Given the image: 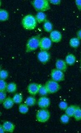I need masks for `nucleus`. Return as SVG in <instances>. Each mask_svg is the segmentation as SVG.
<instances>
[{
	"label": "nucleus",
	"mask_w": 81,
	"mask_h": 133,
	"mask_svg": "<svg viewBox=\"0 0 81 133\" xmlns=\"http://www.w3.org/2000/svg\"><path fill=\"white\" fill-rule=\"evenodd\" d=\"M37 22L35 16L31 14H28L22 19L21 24L22 27L27 30H32L36 28Z\"/></svg>",
	"instance_id": "1"
},
{
	"label": "nucleus",
	"mask_w": 81,
	"mask_h": 133,
	"mask_svg": "<svg viewBox=\"0 0 81 133\" xmlns=\"http://www.w3.org/2000/svg\"><path fill=\"white\" fill-rule=\"evenodd\" d=\"M40 35H36L31 37L29 38L26 42V53L32 52L35 51L39 48L40 40Z\"/></svg>",
	"instance_id": "2"
},
{
	"label": "nucleus",
	"mask_w": 81,
	"mask_h": 133,
	"mask_svg": "<svg viewBox=\"0 0 81 133\" xmlns=\"http://www.w3.org/2000/svg\"><path fill=\"white\" fill-rule=\"evenodd\" d=\"M32 4L38 12H44L50 9V2L48 0H34L32 2Z\"/></svg>",
	"instance_id": "3"
},
{
	"label": "nucleus",
	"mask_w": 81,
	"mask_h": 133,
	"mask_svg": "<svg viewBox=\"0 0 81 133\" xmlns=\"http://www.w3.org/2000/svg\"><path fill=\"white\" fill-rule=\"evenodd\" d=\"M50 117V112L46 109H40L36 114V119L38 122L45 123L48 121Z\"/></svg>",
	"instance_id": "4"
},
{
	"label": "nucleus",
	"mask_w": 81,
	"mask_h": 133,
	"mask_svg": "<svg viewBox=\"0 0 81 133\" xmlns=\"http://www.w3.org/2000/svg\"><path fill=\"white\" fill-rule=\"evenodd\" d=\"M45 86L46 87L49 94L56 93L61 89V86L58 82L53 80H49L47 81Z\"/></svg>",
	"instance_id": "5"
},
{
	"label": "nucleus",
	"mask_w": 81,
	"mask_h": 133,
	"mask_svg": "<svg viewBox=\"0 0 81 133\" xmlns=\"http://www.w3.org/2000/svg\"><path fill=\"white\" fill-rule=\"evenodd\" d=\"M51 80L57 82H60L64 80L65 76L64 72L57 69H53L50 74Z\"/></svg>",
	"instance_id": "6"
},
{
	"label": "nucleus",
	"mask_w": 81,
	"mask_h": 133,
	"mask_svg": "<svg viewBox=\"0 0 81 133\" xmlns=\"http://www.w3.org/2000/svg\"><path fill=\"white\" fill-rule=\"evenodd\" d=\"M53 42L50 38L44 37L40 39L39 48L41 50L48 51L52 46Z\"/></svg>",
	"instance_id": "7"
},
{
	"label": "nucleus",
	"mask_w": 81,
	"mask_h": 133,
	"mask_svg": "<svg viewBox=\"0 0 81 133\" xmlns=\"http://www.w3.org/2000/svg\"><path fill=\"white\" fill-rule=\"evenodd\" d=\"M38 59L42 64H45L50 60V55L48 51L41 50L38 54Z\"/></svg>",
	"instance_id": "8"
},
{
	"label": "nucleus",
	"mask_w": 81,
	"mask_h": 133,
	"mask_svg": "<svg viewBox=\"0 0 81 133\" xmlns=\"http://www.w3.org/2000/svg\"><path fill=\"white\" fill-rule=\"evenodd\" d=\"M50 104V99L46 96H42L38 100V106L40 109H47Z\"/></svg>",
	"instance_id": "9"
},
{
	"label": "nucleus",
	"mask_w": 81,
	"mask_h": 133,
	"mask_svg": "<svg viewBox=\"0 0 81 133\" xmlns=\"http://www.w3.org/2000/svg\"><path fill=\"white\" fill-rule=\"evenodd\" d=\"M42 85L36 83H31L28 85L27 87V91L29 94L31 95H36L39 94L40 88L41 87Z\"/></svg>",
	"instance_id": "10"
},
{
	"label": "nucleus",
	"mask_w": 81,
	"mask_h": 133,
	"mask_svg": "<svg viewBox=\"0 0 81 133\" xmlns=\"http://www.w3.org/2000/svg\"><path fill=\"white\" fill-rule=\"evenodd\" d=\"M63 36L61 33L58 30H53L50 34L49 38L53 42L58 43L61 41Z\"/></svg>",
	"instance_id": "11"
},
{
	"label": "nucleus",
	"mask_w": 81,
	"mask_h": 133,
	"mask_svg": "<svg viewBox=\"0 0 81 133\" xmlns=\"http://www.w3.org/2000/svg\"><path fill=\"white\" fill-rule=\"evenodd\" d=\"M56 69H58L60 71L65 72L67 69V64L65 61L60 59H57L55 63Z\"/></svg>",
	"instance_id": "12"
},
{
	"label": "nucleus",
	"mask_w": 81,
	"mask_h": 133,
	"mask_svg": "<svg viewBox=\"0 0 81 133\" xmlns=\"http://www.w3.org/2000/svg\"><path fill=\"white\" fill-rule=\"evenodd\" d=\"M2 126L6 132L8 133H13L16 128L15 125L13 122L9 121H6L3 122Z\"/></svg>",
	"instance_id": "13"
},
{
	"label": "nucleus",
	"mask_w": 81,
	"mask_h": 133,
	"mask_svg": "<svg viewBox=\"0 0 81 133\" xmlns=\"http://www.w3.org/2000/svg\"><path fill=\"white\" fill-rule=\"evenodd\" d=\"M15 103L13 101V98L7 97L6 99L2 102V106L4 109H9L13 108Z\"/></svg>",
	"instance_id": "14"
},
{
	"label": "nucleus",
	"mask_w": 81,
	"mask_h": 133,
	"mask_svg": "<svg viewBox=\"0 0 81 133\" xmlns=\"http://www.w3.org/2000/svg\"><path fill=\"white\" fill-rule=\"evenodd\" d=\"M65 61L68 65L72 66L76 62V57L72 54H69L66 56Z\"/></svg>",
	"instance_id": "15"
},
{
	"label": "nucleus",
	"mask_w": 81,
	"mask_h": 133,
	"mask_svg": "<svg viewBox=\"0 0 81 133\" xmlns=\"http://www.w3.org/2000/svg\"><path fill=\"white\" fill-rule=\"evenodd\" d=\"M37 22L39 23L44 22L46 21V15L42 12H39L35 16Z\"/></svg>",
	"instance_id": "16"
},
{
	"label": "nucleus",
	"mask_w": 81,
	"mask_h": 133,
	"mask_svg": "<svg viewBox=\"0 0 81 133\" xmlns=\"http://www.w3.org/2000/svg\"><path fill=\"white\" fill-rule=\"evenodd\" d=\"M80 44V40L77 37L71 38L69 41V45L73 49H77Z\"/></svg>",
	"instance_id": "17"
},
{
	"label": "nucleus",
	"mask_w": 81,
	"mask_h": 133,
	"mask_svg": "<svg viewBox=\"0 0 81 133\" xmlns=\"http://www.w3.org/2000/svg\"><path fill=\"white\" fill-rule=\"evenodd\" d=\"M43 27L44 30L46 32L50 33L51 31H53V24L48 20H46L44 22Z\"/></svg>",
	"instance_id": "18"
},
{
	"label": "nucleus",
	"mask_w": 81,
	"mask_h": 133,
	"mask_svg": "<svg viewBox=\"0 0 81 133\" xmlns=\"http://www.w3.org/2000/svg\"><path fill=\"white\" fill-rule=\"evenodd\" d=\"M25 103L29 107L34 106L37 103V100L35 97L33 95L28 96L25 101Z\"/></svg>",
	"instance_id": "19"
},
{
	"label": "nucleus",
	"mask_w": 81,
	"mask_h": 133,
	"mask_svg": "<svg viewBox=\"0 0 81 133\" xmlns=\"http://www.w3.org/2000/svg\"><path fill=\"white\" fill-rule=\"evenodd\" d=\"M77 106L74 105H72L70 106H68V108L65 110V113L69 117H72L73 116Z\"/></svg>",
	"instance_id": "20"
},
{
	"label": "nucleus",
	"mask_w": 81,
	"mask_h": 133,
	"mask_svg": "<svg viewBox=\"0 0 81 133\" xmlns=\"http://www.w3.org/2000/svg\"><path fill=\"white\" fill-rule=\"evenodd\" d=\"M17 89V85L16 83L13 82H10L8 84L6 91L9 93H13L16 91Z\"/></svg>",
	"instance_id": "21"
},
{
	"label": "nucleus",
	"mask_w": 81,
	"mask_h": 133,
	"mask_svg": "<svg viewBox=\"0 0 81 133\" xmlns=\"http://www.w3.org/2000/svg\"><path fill=\"white\" fill-rule=\"evenodd\" d=\"M9 14L8 12L4 9L0 10V21L1 22H5L9 20Z\"/></svg>",
	"instance_id": "22"
},
{
	"label": "nucleus",
	"mask_w": 81,
	"mask_h": 133,
	"mask_svg": "<svg viewBox=\"0 0 81 133\" xmlns=\"http://www.w3.org/2000/svg\"><path fill=\"white\" fill-rule=\"evenodd\" d=\"M14 102L16 104H20L22 103L23 101V95L21 93H16L13 95V97Z\"/></svg>",
	"instance_id": "23"
},
{
	"label": "nucleus",
	"mask_w": 81,
	"mask_h": 133,
	"mask_svg": "<svg viewBox=\"0 0 81 133\" xmlns=\"http://www.w3.org/2000/svg\"><path fill=\"white\" fill-rule=\"evenodd\" d=\"M73 117L77 121H81V108L80 107L77 106Z\"/></svg>",
	"instance_id": "24"
},
{
	"label": "nucleus",
	"mask_w": 81,
	"mask_h": 133,
	"mask_svg": "<svg viewBox=\"0 0 81 133\" xmlns=\"http://www.w3.org/2000/svg\"><path fill=\"white\" fill-rule=\"evenodd\" d=\"M29 111V106L25 103H21L19 106V111L20 113L26 114Z\"/></svg>",
	"instance_id": "25"
},
{
	"label": "nucleus",
	"mask_w": 81,
	"mask_h": 133,
	"mask_svg": "<svg viewBox=\"0 0 81 133\" xmlns=\"http://www.w3.org/2000/svg\"><path fill=\"white\" fill-rule=\"evenodd\" d=\"M70 117H69L65 113L63 114L61 116L60 118V122L63 124H67L70 121Z\"/></svg>",
	"instance_id": "26"
},
{
	"label": "nucleus",
	"mask_w": 81,
	"mask_h": 133,
	"mask_svg": "<svg viewBox=\"0 0 81 133\" xmlns=\"http://www.w3.org/2000/svg\"><path fill=\"white\" fill-rule=\"evenodd\" d=\"M9 76V73L8 72L4 70V69H1L0 71V79L1 80H6Z\"/></svg>",
	"instance_id": "27"
},
{
	"label": "nucleus",
	"mask_w": 81,
	"mask_h": 133,
	"mask_svg": "<svg viewBox=\"0 0 81 133\" xmlns=\"http://www.w3.org/2000/svg\"><path fill=\"white\" fill-rule=\"evenodd\" d=\"M8 84L5 80H0V91L6 92Z\"/></svg>",
	"instance_id": "28"
},
{
	"label": "nucleus",
	"mask_w": 81,
	"mask_h": 133,
	"mask_svg": "<svg viewBox=\"0 0 81 133\" xmlns=\"http://www.w3.org/2000/svg\"><path fill=\"white\" fill-rule=\"evenodd\" d=\"M39 94L41 96H46L48 94V92L47 91L46 87L45 85H42L41 87L40 88Z\"/></svg>",
	"instance_id": "29"
},
{
	"label": "nucleus",
	"mask_w": 81,
	"mask_h": 133,
	"mask_svg": "<svg viewBox=\"0 0 81 133\" xmlns=\"http://www.w3.org/2000/svg\"><path fill=\"white\" fill-rule=\"evenodd\" d=\"M58 106H59V109L61 110L65 111L66 109L68 108V103L64 101H62L59 103Z\"/></svg>",
	"instance_id": "30"
},
{
	"label": "nucleus",
	"mask_w": 81,
	"mask_h": 133,
	"mask_svg": "<svg viewBox=\"0 0 81 133\" xmlns=\"http://www.w3.org/2000/svg\"><path fill=\"white\" fill-rule=\"evenodd\" d=\"M7 94L6 92L3 91H0V102L1 103H2L3 101H4L7 98Z\"/></svg>",
	"instance_id": "31"
},
{
	"label": "nucleus",
	"mask_w": 81,
	"mask_h": 133,
	"mask_svg": "<svg viewBox=\"0 0 81 133\" xmlns=\"http://www.w3.org/2000/svg\"><path fill=\"white\" fill-rule=\"evenodd\" d=\"M49 2L50 4L55 5H59L61 2V1L60 0H50V1H49Z\"/></svg>",
	"instance_id": "32"
},
{
	"label": "nucleus",
	"mask_w": 81,
	"mask_h": 133,
	"mask_svg": "<svg viewBox=\"0 0 81 133\" xmlns=\"http://www.w3.org/2000/svg\"><path fill=\"white\" fill-rule=\"evenodd\" d=\"M77 9L79 11H81V0H76L75 1Z\"/></svg>",
	"instance_id": "33"
},
{
	"label": "nucleus",
	"mask_w": 81,
	"mask_h": 133,
	"mask_svg": "<svg viewBox=\"0 0 81 133\" xmlns=\"http://www.w3.org/2000/svg\"><path fill=\"white\" fill-rule=\"evenodd\" d=\"M76 35L77 37L78 38L79 40H81V29H80L79 30L77 31Z\"/></svg>",
	"instance_id": "34"
},
{
	"label": "nucleus",
	"mask_w": 81,
	"mask_h": 133,
	"mask_svg": "<svg viewBox=\"0 0 81 133\" xmlns=\"http://www.w3.org/2000/svg\"><path fill=\"white\" fill-rule=\"evenodd\" d=\"M0 132H1V133H4L6 132L4 129L3 128V127L2 126V125H1V126H0Z\"/></svg>",
	"instance_id": "35"
},
{
	"label": "nucleus",
	"mask_w": 81,
	"mask_h": 133,
	"mask_svg": "<svg viewBox=\"0 0 81 133\" xmlns=\"http://www.w3.org/2000/svg\"><path fill=\"white\" fill-rule=\"evenodd\" d=\"M80 66H81V58H80Z\"/></svg>",
	"instance_id": "36"
}]
</instances>
